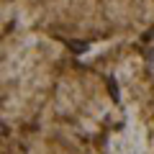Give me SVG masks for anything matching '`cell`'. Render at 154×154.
<instances>
[{
	"label": "cell",
	"mask_w": 154,
	"mask_h": 154,
	"mask_svg": "<svg viewBox=\"0 0 154 154\" xmlns=\"http://www.w3.org/2000/svg\"><path fill=\"white\" fill-rule=\"evenodd\" d=\"M67 46H69L72 51H80V54L88 49V44H82V41H67Z\"/></svg>",
	"instance_id": "1"
},
{
	"label": "cell",
	"mask_w": 154,
	"mask_h": 154,
	"mask_svg": "<svg viewBox=\"0 0 154 154\" xmlns=\"http://www.w3.org/2000/svg\"><path fill=\"white\" fill-rule=\"evenodd\" d=\"M108 90H110V95H113V100H118V82H116L113 77H108Z\"/></svg>",
	"instance_id": "2"
}]
</instances>
